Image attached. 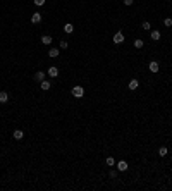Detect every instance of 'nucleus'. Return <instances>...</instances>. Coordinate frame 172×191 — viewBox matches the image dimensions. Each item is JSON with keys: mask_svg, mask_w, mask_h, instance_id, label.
<instances>
[{"mask_svg": "<svg viewBox=\"0 0 172 191\" xmlns=\"http://www.w3.org/2000/svg\"><path fill=\"white\" fill-rule=\"evenodd\" d=\"M71 95L74 97V98H83L84 97V88L81 86V84H76V86H72V90H71Z\"/></svg>", "mask_w": 172, "mask_h": 191, "instance_id": "nucleus-1", "label": "nucleus"}, {"mask_svg": "<svg viewBox=\"0 0 172 191\" xmlns=\"http://www.w3.org/2000/svg\"><path fill=\"white\" fill-rule=\"evenodd\" d=\"M148 71H150V72H153V74H157V72L160 71V65H159V62H157V60H152V62L148 64Z\"/></svg>", "mask_w": 172, "mask_h": 191, "instance_id": "nucleus-2", "label": "nucleus"}, {"mask_svg": "<svg viewBox=\"0 0 172 191\" xmlns=\"http://www.w3.org/2000/svg\"><path fill=\"white\" fill-rule=\"evenodd\" d=\"M140 88V81L136 79V78H133L129 83H127V90H131V91H136Z\"/></svg>", "mask_w": 172, "mask_h": 191, "instance_id": "nucleus-3", "label": "nucleus"}, {"mask_svg": "<svg viewBox=\"0 0 172 191\" xmlns=\"http://www.w3.org/2000/svg\"><path fill=\"white\" fill-rule=\"evenodd\" d=\"M114 43H115V45L124 43V33H122V31H117V33L114 34Z\"/></svg>", "mask_w": 172, "mask_h": 191, "instance_id": "nucleus-4", "label": "nucleus"}, {"mask_svg": "<svg viewBox=\"0 0 172 191\" xmlns=\"http://www.w3.org/2000/svg\"><path fill=\"white\" fill-rule=\"evenodd\" d=\"M115 165H117V171H119V172H126V171H127V167H129L126 160H119Z\"/></svg>", "mask_w": 172, "mask_h": 191, "instance_id": "nucleus-5", "label": "nucleus"}, {"mask_svg": "<svg viewBox=\"0 0 172 191\" xmlns=\"http://www.w3.org/2000/svg\"><path fill=\"white\" fill-rule=\"evenodd\" d=\"M31 22L33 24H40L41 22V12H33L31 14Z\"/></svg>", "mask_w": 172, "mask_h": 191, "instance_id": "nucleus-6", "label": "nucleus"}, {"mask_svg": "<svg viewBox=\"0 0 172 191\" xmlns=\"http://www.w3.org/2000/svg\"><path fill=\"white\" fill-rule=\"evenodd\" d=\"M48 76L50 78H59V67L57 65H52V67H48Z\"/></svg>", "mask_w": 172, "mask_h": 191, "instance_id": "nucleus-7", "label": "nucleus"}, {"mask_svg": "<svg viewBox=\"0 0 172 191\" xmlns=\"http://www.w3.org/2000/svg\"><path fill=\"white\" fill-rule=\"evenodd\" d=\"M40 88H41L43 91H48V90L52 88V83H50V81H47V79H43V81L40 83Z\"/></svg>", "mask_w": 172, "mask_h": 191, "instance_id": "nucleus-8", "label": "nucleus"}, {"mask_svg": "<svg viewBox=\"0 0 172 191\" xmlns=\"http://www.w3.org/2000/svg\"><path fill=\"white\" fill-rule=\"evenodd\" d=\"M64 33H67V34H72V33H74V26H72V22L64 24Z\"/></svg>", "mask_w": 172, "mask_h": 191, "instance_id": "nucleus-9", "label": "nucleus"}, {"mask_svg": "<svg viewBox=\"0 0 172 191\" xmlns=\"http://www.w3.org/2000/svg\"><path fill=\"white\" fill-rule=\"evenodd\" d=\"M150 36H152V40H153V41H159V40L162 38V33H160L159 29H155V31H152V33H150Z\"/></svg>", "mask_w": 172, "mask_h": 191, "instance_id": "nucleus-10", "label": "nucleus"}, {"mask_svg": "<svg viewBox=\"0 0 172 191\" xmlns=\"http://www.w3.org/2000/svg\"><path fill=\"white\" fill-rule=\"evenodd\" d=\"M12 136H14V140H17V141H21V140L24 138V133H22L21 129H16V131L12 133Z\"/></svg>", "mask_w": 172, "mask_h": 191, "instance_id": "nucleus-11", "label": "nucleus"}, {"mask_svg": "<svg viewBox=\"0 0 172 191\" xmlns=\"http://www.w3.org/2000/svg\"><path fill=\"white\" fill-rule=\"evenodd\" d=\"M157 153H159V157H165V155L169 153V148H167L165 145H162V146H160V148L157 150Z\"/></svg>", "mask_w": 172, "mask_h": 191, "instance_id": "nucleus-12", "label": "nucleus"}, {"mask_svg": "<svg viewBox=\"0 0 172 191\" xmlns=\"http://www.w3.org/2000/svg\"><path fill=\"white\" fill-rule=\"evenodd\" d=\"M59 55H60V53H59V48H50V50H48V57H50V59H57Z\"/></svg>", "mask_w": 172, "mask_h": 191, "instance_id": "nucleus-13", "label": "nucleus"}, {"mask_svg": "<svg viewBox=\"0 0 172 191\" xmlns=\"http://www.w3.org/2000/svg\"><path fill=\"white\" fill-rule=\"evenodd\" d=\"M52 41H53V40H52L50 34H43V36H41V43H43V45H50Z\"/></svg>", "mask_w": 172, "mask_h": 191, "instance_id": "nucleus-14", "label": "nucleus"}, {"mask_svg": "<svg viewBox=\"0 0 172 191\" xmlns=\"http://www.w3.org/2000/svg\"><path fill=\"white\" fill-rule=\"evenodd\" d=\"M9 102V93L7 91H0V103H7Z\"/></svg>", "mask_w": 172, "mask_h": 191, "instance_id": "nucleus-15", "label": "nucleus"}, {"mask_svg": "<svg viewBox=\"0 0 172 191\" xmlns=\"http://www.w3.org/2000/svg\"><path fill=\"white\" fill-rule=\"evenodd\" d=\"M133 45H134V48H138V50H140V48H143V47H145V41L138 38V40H134V41H133Z\"/></svg>", "mask_w": 172, "mask_h": 191, "instance_id": "nucleus-16", "label": "nucleus"}, {"mask_svg": "<svg viewBox=\"0 0 172 191\" xmlns=\"http://www.w3.org/2000/svg\"><path fill=\"white\" fill-rule=\"evenodd\" d=\"M34 79L41 83V81L45 79V72H43V71H38V72H34Z\"/></svg>", "mask_w": 172, "mask_h": 191, "instance_id": "nucleus-17", "label": "nucleus"}, {"mask_svg": "<svg viewBox=\"0 0 172 191\" xmlns=\"http://www.w3.org/2000/svg\"><path fill=\"white\" fill-rule=\"evenodd\" d=\"M105 164H107L109 167H114L117 162H115V159H114V157H107V159H105Z\"/></svg>", "mask_w": 172, "mask_h": 191, "instance_id": "nucleus-18", "label": "nucleus"}, {"mask_svg": "<svg viewBox=\"0 0 172 191\" xmlns=\"http://www.w3.org/2000/svg\"><path fill=\"white\" fill-rule=\"evenodd\" d=\"M141 29H145V31H150V29H152V24H150L148 21H143V24H141Z\"/></svg>", "mask_w": 172, "mask_h": 191, "instance_id": "nucleus-19", "label": "nucleus"}, {"mask_svg": "<svg viewBox=\"0 0 172 191\" xmlns=\"http://www.w3.org/2000/svg\"><path fill=\"white\" fill-rule=\"evenodd\" d=\"M60 48H62V50H67V48H69L67 40H60Z\"/></svg>", "mask_w": 172, "mask_h": 191, "instance_id": "nucleus-20", "label": "nucleus"}, {"mask_svg": "<svg viewBox=\"0 0 172 191\" xmlns=\"http://www.w3.org/2000/svg\"><path fill=\"white\" fill-rule=\"evenodd\" d=\"M164 24H165L167 28H171L172 26V17H165V19H164Z\"/></svg>", "mask_w": 172, "mask_h": 191, "instance_id": "nucleus-21", "label": "nucleus"}, {"mask_svg": "<svg viewBox=\"0 0 172 191\" xmlns=\"http://www.w3.org/2000/svg\"><path fill=\"white\" fill-rule=\"evenodd\" d=\"M33 3H34L36 7H43V5H45V0H33Z\"/></svg>", "mask_w": 172, "mask_h": 191, "instance_id": "nucleus-22", "label": "nucleus"}, {"mask_svg": "<svg viewBox=\"0 0 172 191\" xmlns=\"http://www.w3.org/2000/svg\"><path fill=\"white\" fill-rule=\"evenodd\" d=\"M109 176H110V179H117V171H114V169H112V171L109 172Z\"/></svg>", "mask_w": 172, "mask_h": 191, "instance_id": "nucleus-23", "label": "nucleus"}, {"mask_svg": "<svg viewBox=\"0 0 172 191\" xmlns=\"http://www.w3.org/2000/svg\"><path fill=\"white\" fill-rule=\"evenodd\" d=\"M122 3H124L126 7H129V5H133V3H134V0H122Z\"/></svg>", "mask_w": 172, "mask_h": 191, "instance_id": "nucleus-24", "label": "nucleus"}]
</instances>
